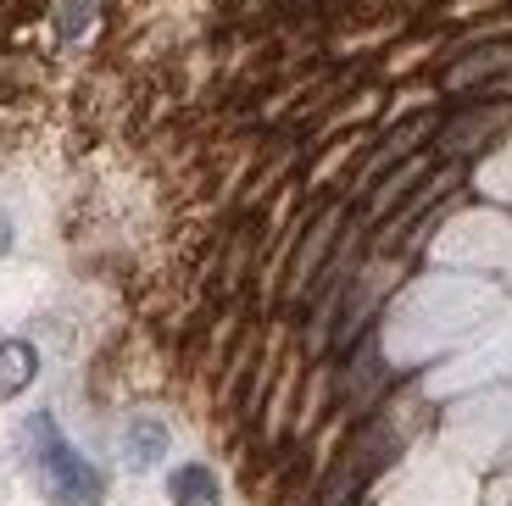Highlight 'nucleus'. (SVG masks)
<instances>
[{
	"label": "nucleus",
	"instance_id": "2",
	"mask_svg": "<svg viewBox=\"0 0 512 506\" xmlns=\"http://www.w3.org/2000/svg\"><path fill=\"white\" fill-rule=\"evenodd\" d=\"M507 106H496V101H485V106H468V112H457V117H446V123L435 128V151L440 156H451V162H462V156H479V151H490V145L507 134Z\"/></svg>",
	"mask_w": 512,
	"mask_h": 506
},
{
	"label": "nucleus",
	"instance_id": "6",
	"mask_svg": "<svg viewBox=\"0 0 512 506\" xmlns=\"http://www.w3.org/2000/svg\"><path fill=\"white\" fill-rule=\"evenodd\" d=\"M507 67H512V45H485V51H474V56H462V62H451L446 84H451V89H468V84H485V78L507 73Z\"/></svg>",
	"mask_w": 512,
	"mask_h": 506
},
{
	"label": "nucleus",
	"instance_id": "4",
	"mask_svg": "<svg viewBox=\"0 0 512 506\" xmlns=\"http://www.w3.org/2000/svg\"><path fill=\"white\" fill-rule=\"evenodd\" d=\"M39 373V351L28 340H0V401H12L34 384Z\"/></svg>",
	"mask_w": 512,
	"mask_h": 506
},
{
	"label": "nucleus",
	"instance_id": "3",
	"mask_svg": "<svg viewBox=\"0 0 512 506\" xmlns=\"http://www.w3.org/2000/svg\"><path fill=\"white\" fill-rule=\"evenodd\" d=\"M162 451H167V429L156 418H128V429H123V462L134 473H145V468H156L162 462Z\"/></svg>",
	"mask_w": 512,
	"mask_h": 506
},
{
	"label": "nucleus",
	"instance_id": "5",
	"mask_svg": "<svg viewBox=\"0 0 512 506\" xmlns=\"http://www.w3.org/2000/svg\"><path fill=\"white\" fill-rule=\"evenodd\" d=\"M167 495H173V506H223V484L212 479V468H201V462H184V468L167 479Z\"/></svg>",
	"mask_w": 512,
	"mask_h": 506
},
{
	"label": "nucleus",
	"instance_id": "1",
	"mask_svg": "<svg viewBox=\"0 0 512 506\" xmlns=\"http://www.w3.org/2000/svg\"><path fill=\"white\" fill-rule=\"evenodd\" d=\"M23 445H28V462H34L51 506H95L101 501V473L56 434L51 412H34V418L23 423Z\"/></svg>",
	"mask_w": 512,
	"mask_h": 506
}]
</instances>
